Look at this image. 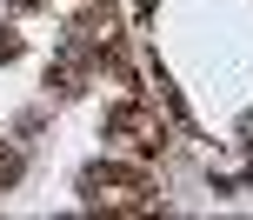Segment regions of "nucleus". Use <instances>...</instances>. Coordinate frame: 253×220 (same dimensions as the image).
I'll use <instances>...</instances> for the list:
<instances>
[{
	"instance_id": "1",
	"label": "nucleus",
	"mask_w": 253,
	"mask_h": 220,
	"mask_svg": "<svg viewBox=\"0 0 253 220\" xmlns=\"http://www.w3.org/2000/svg\"><path fill=\"white\" fill-rule=\"evenodd\" d=\"M80 194L100 207V200H114V207H147V174L140 167H120V160H100V167H87V180H80Z\"/></svg>"
},
{
	"instance_id": "2",
	"label": "nucleus",
	"mask_w": 253,
	"mask_h": 220,
	"mask_svg": "<svg viewBox=\"0 0 253 220\" xmlns=\"http://www.w3.org/2000/svg\"><path fill=\"white\" fill-rule=\"evenodd\" d=\"M107 133H120V140H133L140 154H160V120L147 114L140 100H120L114 114H107Z\"/></svg>"
},
{
	"instance_id": "3",
	"label": "nucleus",
	"mask_w": 253,
	"mask_h": 220,
	"mask_svg": "<svg viewBox=\"0 0 253 220\" xmlns=\"http://www.w3.org/2000/svg\"><path fill=\"white\" fill-rule=\"evenodd\" d=\"M13 180H20V154H13V147L7 140H0V194H7V187Z\"/></svg>"
},
{
	"instance_id": "4",
	"label": "nucleus",
	"mask_w": 253,
	"mask_h": 220,
	"mask_svg": "<svg viewBox=\"0 0 253 220\" xmlns=\"http://www.w3.org/2000/svg\"><path fill=\"white\" fill-rule=\"evenodd\" d=\"M20 7H40V0H20Z\"/></svg>"
},
{
	"instance_id": "5",
	"label": "nucleus",
	"mask_w": 253,
	"mask_h": 220,
	"mask_svg": "<svg viewBox=\"0 0 253 220\" xmlns=\"http://www.w3.org/2000/svg\"><path fill=\"white\" fill-rule=\"evenodd\" d=\"M140 7H153V0H140Z\"/></svg>"
}]
</instances>
